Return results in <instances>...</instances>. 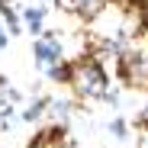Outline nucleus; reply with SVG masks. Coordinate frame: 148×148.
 Returning a JSON list of instances; mask_svg holds the SVG:
<instances>
[{
	"label": "nucleus",
	"mask_w": 148,
	"mask_h": 148,
	"mask_svg": "<svg viewBox=\"0 0 148 148\" xmlns=\"http://www.w3.org/2000/svg\"><path fill=\"white\" fill-rule=\"evenodd\" d=\"M110 84H113V74L93 55H84L77 61H71V84L68 87L74 90V97H81V100H100Z\"/></svg>",
	"instance_id": "obj_1"
},
{
	"label": "nucleus",
	"mask_w": 148,
	"mask_h": 148,
	"mask_svg": "<svg viewBox=\"0 0 148 148\" xmlns=\"http://www.w3.org/2000/svg\"><path fill=\"white\" fill-rule=\"evenodd\" d=\"M32 58H36V68L42 74H48L58 61H64V42H61V32H52V29H45L36 45H32Z\"/></svg>",
	"instance_id": "obj_2"
},
{
	"label": "nucleus",
	"mask_w": 148,
	"mask_h": 148,
	"mask_svg": "<svg viewBox=\"0 0 148 148\" xmlns=\"http://www.w3.org/2000/svg\"><path fill=\"white\" fill-rule=\"evenodd\" d=\"M58 7L64 13H74V16L84 19V23H93L97 16L110 7V0H58Z\"/></svg>",
	"instance_id": "obj_3"
},
{
	"label": "nucleus",
	"mask_w": 148,
	"mask_h": 148,
	"mask_svg": "<svg viewBox=\"0 0 148 148\" xmlns=\"http://www.w3.org/2000/svg\"><path fill=\"white\" fill-rule=\"evenodd\" d=\"M19 16H23V26H26L36 39L45 32V16H48V10H45V7H23V10H19Z\"/></svg>",
	"instance_id": "obj_4"
},
{
	"label": "nucleus",
	"mask_w": 148,
	"mask_h": 148,
	"mask_svg": "<svg viewBox=\"0 0 148 148\" xmlns=\"http://www.w3.org/2000/svg\"><path fill=\"white\" fill-rule=\"evenodd\" d=\"M64 138V126H45L36 132V138L26 145V148H58Z\"/></svg>",
	"instance_id": "obj_5"
},
{
	"label": "nucleus",
	"mask_w": 148,
	"mask_h": 148,
	"mask_svg": "<svg viewBox=\"0 0 148 148\" xmlns=\"http://www.w3.org/2000/svg\"><path fill=\"white\" fill-rule=\"evenodd\" d=\"M71 110H74V100H68V97H48V119H55V126H64L68 122V116H71Z\"/></svg>",
	"instance_id": "obj_6"
},
{
	"label": "nucleus",
	"mask_w": 148,
	"mask_h": 148,
	"mask_svg": "<svg viewBox=\"0 0 148 148\" xmlns=\"http://www.w3.org/2000/svg\"><path fill=\"white\" fill-rule=\"evenodd\" d=\"M45 113H48V97H36V100L23 110V119H26V122H39Z\"/></svg>",
	"instance_id": "obj_7"
},
{
	"label": "nucleus",
	"mask_w": 148,
	"mask_h": 148,
	"mask_svg": "<svg viewBox=\"0 0 148 148\" xmlns=\"http://www.w3.org/2000/svg\"><path fill=\"white\" fill-rule=\"evenodd\" d=\"M45 77L52 81V84H71V61H68V58H64V61H58L52 71L45 74Z\"/></svg>",
	"instance_id": "obj_8"
},
{
	"label": "nucleus",
	"mask_w": 148,
	"mask_h": 148,
	"mask_svg": "<svg viewBox=\"0 0 148 148\" xmlns=\"http://www.w3.org/2000/svg\"><path fill=\"white\" fill-rule=\"evenodd\" d=\"M106 129H110V135H116V138H126V135H129V122H126V119H113Z\"/></svg>",
	"instance_id": "obj_9"
},
{
	"label": "nucleus",
	"mask_w": 148,
	"mask_h": 148,
	"mask_svg": "<svg viewBox=\"0 0 148 148\" xmlns=\"http://www.w3.org/2000/svg\"><path fill=\"white\" fill-rule=\"evenodd\" d=\"M119 93H122V90L110 84V87L103 90V97H100V103H106V106H119Z\"/></svg>",
	"instance_id": "obj_10"
},
{
	"label": "nucleus",
	"mask_w": 148,
	"mask_h": 148,
	"mask_svg": "<svg viewBox=\"0 0 148 148\" xmlns=\"http://www.w3.org/2000/svg\"><path fill=\"white\" fill-rule=\"evenodd\" d=\"M142 32L148 36V0H145V3H142Z\"/></svg>",
	"instance_id": "obj_11"
},
{
	"label": "nucleus",
	"mask_w": 148,
	"mask_h": 148,
	"mask_svg": "<svg viewBox=\"0 0 148 148\" xmlns=\"http://www.w3.org/2000/svg\"><path fill=\"white\" fill-rule=\"evenodd\" d=\"M138 126H142V129L148 126V103H145V110H142V116H138Z\"/></svg>",
	"instance_id": "obj_12"
},
{
	"label": "nucleus",
	"mask_w": 148,
	"mask_h": 148,
	"mask_svg": "<svg viewBox=\"0 0 148 148\" xmlns=\"http://www.w3.org/2000/svg\"><path fill=\"white\" fill-rule=\"evenodd\" d=\"M58 148H77V145H74V142H71V138H68V135H64V138H61V145H58Z\"/></svg>",
	"instance_id": "obj_13"
},
{
	"label": "nucleus",
	"mask_w": 148,
	"mask_h": 148,
	"mask_svg": "<svg viewBox=\"0 0 148 148\" xmlns=\"http://www.w3.org/2000/svg\"><path fill=\"white\" fill-rule=\"evenodd\" d=\"M138 148H148V132H142V142H138Z\"/></svg>",
	"instance_id": "obj_14"
},
{
	"label": "nucleus",
	"mask_w": 148,
	"mask_h": 148,
	"mask_svg": "<svg viewBox=\"0 0 148 148\" xmlns=\"http://www.w3.org/2000/svg\"><path fill=\"white\" fill-rule=\"evenodd\" d=\"M7 42H10V36H0V52L7 48Z\"/></svg>",
	"instance_id": "obj_15"
},
{
	"label": "nucleus",
	"mask_w": 148,
	"mask_h": 148,
	"mask_svg": "<svg viewBox=\"0 0 148 148\" xmlns=\"http://www.w3.org/2000/svg\"><path fill=\"white\" fill-rule=\"evenodd\" d=\"M0 36H10V32H7V26H3V19H0Z\"/></svg>",
	"instance_id": "obj_16"
},
{
	"label": "nucleus",
	"mask_w": 148,
	"mask_h": 148,
	"mask_svg": "<svg viewBox=\"0 0 148 148\" xmlns=\"http://www.w3.org/2000/svg\"><path fill=\"white\" fill-rule=\"evenodd\" d=\"M145 132H148V126H145Z\"/></svg>",
	"instance_id": "obj_17"
}]
</instances>
